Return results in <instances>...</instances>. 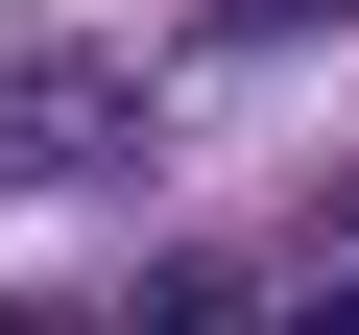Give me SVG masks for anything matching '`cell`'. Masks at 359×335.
<instances>
[{"instance_id": "obj_1", "label": "cell", "mask_w": 359, "mask_h": 335, "mask_svg": "<svg viewBox=\"0 0 359 335\" xmlns=\"http://www.w3.org/2000/svg\"><path fill=\"white\" fill-rule=\"evenodd\" d=\"M96 168H144V72H96V48H0V192H96Z\"/></svg>"}, {"instance_id": "obj_2", "label": "cell", "mask_w": 359, "mask_h": 335, "mask_svg": "<svg viewBox=\"0 0 359 335\" xmlns=\"http://www.w3.org/2000/svg\"><path fill=\"white\" fill-rule=\"evenodd\" d=\"M120 335H264V311H240V264H144V287H120Z\"/></svg>"}, {"instance_id": "obj_3", "label": "cell", "mask_w": 359, "mask_h": 335, "mask_svg": "<svg viewBox=\"0 0 359 335\" xmlns=\"http://www.w3.org/2000/svg\"><path fill=\"white\" fill-rule=\"evenodd\" d=\"M287 25H335V0H216V48H287Z\"/></svg>"}, {"instance_id": "obj_4", "label": "cell", "mask_w": 359, "mask_h": 335, "mask_svg": "<svg viewBox=\"0 0 359 335\" xmlns=\"http://www.w3.org/2000/svg\"><path fill=\"white\" fill-rule=\"evenodd\" d=\"M264 335H359V264H335V287H287V311H264Z\"/></svg>"}]
</instances>
